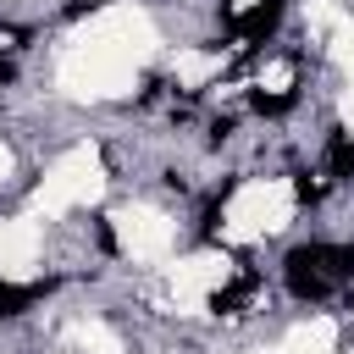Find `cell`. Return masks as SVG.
<instances>
[{
    "label": "cell",
    "mask_w": 354,
    "mask_h": 354,
    "mask_svg": "<svg viewBox=\"0 0 354 354\" xmlns=\"http://www.w3.org/2000/svg\"><path fill=\"white\" fill-rule=\"evenodd\" d=\"M282 271H288V293H293V299H326V293H332V282L315 271V260H304V249H288Z\"/></svg>",
    "instance_id": "cell-1"
},
{
    "label": "cell",
    "mask_w": 354,
    "mask_h": 354,
    "mask_svg": "<svg viewBox=\"0 0 354 354\" xmlns=\"http://www.w3.org/2000/svg\"><path fill=\"white\" fill-rule=\"evenodd\" d=\"M282 11H288V0H266V6H254V11L243 17V22H232V33H238L243 44H266V39L277 33Z\"/></svg>",
    "instance_id": "cell-2"
},
{
    "label": "cell",
    "mask_w": 354,
    "mask_h": 354,
    "mask_svg": "<svg viewBox=\"0 0 354 354\" xmlns=\"http://www.w3.org/2000/svg\"><path fill=\"white\" fill-rule=\"evenodd\" d=\"M254 288H260V277H254V271H243L232 288H221V293L210 299V310H216V315H238V310H243V299H249Z\"/></svg>",
    "instance_id": "cell-3"
},
{
    "label": "cell",
    "mask_w": 354,
    "mask_h": 354,
    "mask_svg": "<svg viewBox=\"0 0 354 354\" xmlns=\"http://www.w3.org/2000/svg\"><path fill=\"white\" fill-rule=\"evenodd\" d=\"M326 166H332V177H354V138H348V133H332Z\"/></svg>",
    "instance_id": "cell-4"
},
{
    "label": "cell",
    "mask_w": 354,
    "mask_h": 354,
    "mask_svg": "<svg viewBox=\"0 0 354 354\" xmlns=\"http://www.w3.org/2000/svg\"><path fill=\"white\" fill-rule=\"evenodd\" d=\"M44 288H0V315H22Z\"/></svg>",
    "instance_id": "cell-5"
},
{
    "label": "cell",
    "mask_w": 354,
    "mask_h": 354,
    "mask_svg": "<svg viewBox=\"0 0 354 354\" xmlns=\"http://www.w3.org/2000/svg\"><path fill=\"white\" fill-rule=\"evenodd\" d=\"M254 111H260V116H288V111H293V94H266V88H260V94H254Z\"/></svg>",
    "instance_id": "cell-6"
},
{
    "label": "cell",
    "mask_w": 354,
    "mask_h": 354,
    "mask_svg": "<svg viewBox=\"0 0 354 354\" xmlns=\"http://www.w3.org/2000/svg\"><path fill=\"white\" fill-rule=\"evenodd\" d=\"M11 77H17V66H11L6 55H0V83H11Z\"/></svg>",
    "instance_id": "cell-7"
}]
</instances>
